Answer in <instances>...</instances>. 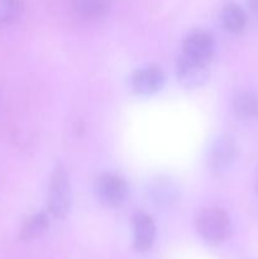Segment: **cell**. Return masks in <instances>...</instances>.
Returning <instances> with one entry per match:
<instances>
[{
	"instance_id": "6da1fadb",
	"label": "cell",
	"mask_w": 258,
	"mask_h": 259,
	"mask_svg": "<svg viewBox=\"0 0 258 259\" xmlns=\"http://www.w3.org/2000/svg\"><path fill=\"white\" fill-rule=\"evenodd\" d=\"M196 229L200 237L211 245L222 244L232 232V223L227 212L218 207H209L199 212Z\"/></svg>"
},
{
	"instance_id": "7a4b0ae2",
	"label": "cell",
	"mask_w": 258,
	"mask_h": 259,
	"mask_svg": "<svg viewBox=\"0 0 258 259\" xmlns=\"http://www.w3.org/2000/svg\"><path fill=\"white\" fill-rule=\"evenodd\" d=\"M71 204V185L67 171L62 166L53 169L48 186V210L55 218H65Z\"/></svg>"
},
{
	"instance_id": "3957f363",
	"label": "cell",
	"mask_w": 258,
	"mask_h": 259,
	"mask_svg": "<svg viewBox=\"0 0 258 259\" xmlns=\"http://www.w3.org/2000/svg\"><path fill=\"white\" fill-rule=\"evenodd\" d=\"M95 194L101 204L109 207L120 206L128 195V185L115 174H103L95 182Z\"/></svg>"
},
{
	"instance_id": "277c9868",
	"label": "cell",
	"mask_w": 258,
	"mask_h": 259,
	"mask_svg": "<svg viewBox=\"0 0 258 259\" xmlns=\"http://www.w3.org/2000/svg\"><path fill=\"white\" fill-rule=\"evenodd\" d=\"M214 52V38L205 30L190 33L182 45V55L190 60L209 63Z\"/></svg>"
},
{
	"instance_id": "5b68a950",
	"label": "cell",
	"mask_w": 258,
	"mask_h": 259,
	"mask_svg": "<svg viewBox=\"0 0 258 259\" xmlns=\"http://www.w3.org/2000/svg\"><path fill=\"white\" fill-rule=\"evenodd\" d=\"M237 156V146L229 136H222L212 143L209 152V164L215 172L229 168Z\"/></svg>"
},
{
	"instance_id": "8992f818",
	"label": "cell",
	"mask_w": 258,
	"mask_h": 259,
	"mask_svg": "<svg viewBox=\"0 0 258 259\" xmlns=\"http://www.w3.org/2000/svg\"><path fill=\"white\" fill-rule=\"evenodd\" d=\"M164 73L159 67H149L137 70L132 76V88L139 95H151L162 89L164 83Z\"/></svg>"
},
{
	"instance_id": "52a82bcc",
	"label": "cell",
	"mask_w": 258,
	"mask_h": 259,
	"mask_svg": "<svg viewBox=\"0 0 258 259\" xmlns=\"http://www.w3.org/2000/svg\"><path fill=\"white\" fill-rule=\"evenodd\" d=\"M207 65L209 63L199 62V61L190 60L184 56H180L179 63H177L179 80L186 88H197V86L202 85L209 75Z\"/></svg>"
},
{
	"instance_id": "ba28073f",
	"label": "cell",
	"mask_w": 258,
	"mask_h": 259,
	"mask_svg": "<svg viewBox=\"0 0 258 259\" xmlns=\"http://www.w3.org/2000/svg\"><path fill=\"white\" fill-rule=\"evenodd\" d=\"M134 248L138 252H147L153 245L156 238V225L146 212H136L133 217Z\"/></svg>"
},
{
	"instance_id": "9c48e42d",
	"label": "cell",
	"mask_w": 258,
	"mask_h": 259,
	"mask_svg": "<svg viewBox=\"0 0 258 259\" xmlns=\"http://www.w3.org/2000/svg\"><path fill=\"white\" fill-rule=\"evenodd\" d=\"M148 194L158 206H169L179 197V189L168 177H158L149 185Z\"/></svg>"
},
{
	"instance_id": "30bf717a",
	"label": "cell",
	"mask_w": 258,
	"mask_h": 259,
	"mask_svg": "<svg viewBox=\"0 0 258 259\" xmlns=\"http://www.w3.org/2000/svg\"><path fill=\"white\" fill-rule=\"evenodd\" d=\"M220 22H222V25L227 32L238 34V33L243 32V29L245 28L247 15H245L244 10L239 5L234 4V3H229L222 9Z\"/></svg>"
},
{
	"instance_id": "8fae6325",
	"label": "cell",
	"mask_w": 258,
	"mask_h": 259,
	"mask_svg": "<svg viewBox=\"0 0 258 259\" xmlns=\"http://www.w3.org/2000/svg\"><path fill=\"white\" fill-rule=\"evenodd\" d=\"M111 0H73V9L85 19H99L110 10Z\"/></svg>"
},
{
	"instance_id": "7c38bea8",
	"label": "cell",
	"mask_w": 258,
	"mask_h": 259,
	"mask_svg": "<svg viewBox=\"0 0 258 259\" xmlns=\"http://www.w3.org/2000/svg\"><path fill=\"white\" fill-rule=\"evenodd\" d=\"M235 114L240 118L254 119L258 118V94L242 93L235 96L233 103Z\"/></svg>"
},
{
	"instance_id": "4fadbf2b",
	"label": "cell",
	"mask_w": 258,
	"mask_h": 259,
	"mask_svg": "<svg viewBox=\"0 0 258 259\" xmlns=\"http://www.w3.org/2000/svg\"><path fill=\"white\" fill-rule=\"evenodd\" d=\"M48 225H50V222H48V217L45 212H38V214L32 215L23 225L20 238L25 242H30V240L40 237L47 230Z\"/></svg>"
},
{
	"instance_id": "5bb4252c",
	"label": "cell",
	"mask_w": 258,
	"mask_h": 259,
	"mask_svg": "<svg viewBox=\"0 0 258 259\" xmlns=\"http://www.w3.org/2000/svg\"><path fill=\"white\" fill-rule=\"evenodd\" d=\"M23 0H0V24H10L20 17Z\"/></svg>"
},
{
	"instance_id": "9a60e30c",
	"label": "cell",
	"mask_w": 258,
	"mask_h": 259,
	"mask_svg": "<svg viewBox=\"0 0 258 259\" xmlns=\"http://www.w3.org/2000/svg\"><path fill=\"white\" fill-rule=\"evenodd\" d=\"M248 4H249V8L258 14V0H248Z\"/></svg>"
}]
</instances>
